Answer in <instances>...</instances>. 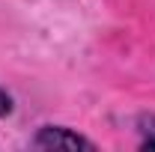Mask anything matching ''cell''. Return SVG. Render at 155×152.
I'll use <instances>...</instances> for the list:
<instances>
[{"mask_svg":"<svg viewBox=\"0 0 155 152\" xmlns=\"http://www.w3.org/2000/svg\"><path fill=\"white\" fill-rule=\"evenodd\" d=\"M12 107H15V101H12V95L6 93V87H0V119L12 114Z\"/></svg>","mask_w":155,"mask_h":152,"instance_id":"cell-3","label":"cell"},{"mask_svg":"<svg viewBox=\"0 0 155 152\" xmlns=\"http://www.w3.org/2000/svg\"><path fill=\"white\" fill-rule=\"evenodd\" d=\"M33 149H87L96 152V143L84 134H78L75 128H66V125H42L33 140H30Z\"/></svg>","mask_w":155,"mask_h":152,"instance_id":"cell-1","label":"cell"},{"mask_svg":"<svg viewBox=\"0 0 155 152\" xmlns=\"http://www.w3.org/2000/svg\"><path fill=\"white\" fill-rule=\"evenodd\" d=\"M134 128L140 137V149H155V114H140L134 119Z\"/></svg>","mask_w":155,"mask_h":152,"instance_id":"cell-2","label":"cell"}]
</instances>
